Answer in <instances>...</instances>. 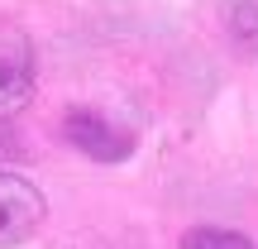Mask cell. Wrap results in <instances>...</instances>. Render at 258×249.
I'll list each match as a JSON object with an SVG mask.
<instances>
[{
    "label": "cell",
    "mask_w": 258,
    "mask_h": 249,
    "mask_svg": "<svg viewBox=\"0 0 258 249\" xmlns=\"http://www.w3.org/2000/svg\"><path fill=\"white\" fill-rule=\"evenodd\" d=\"M38 86V58H34V38L15 24L0 19V120L19 115L34 101Z\"/></svg>",
    "instance_id": "obj_1"
},
{
    "label": "cell",
    "mask_w": 258,
    "mask_h": 249,
    "mask_svg": "<svg viewBox=\"0 0 258 249\" xmlns=\"http://www.w3.org/2000/svg\"><path fill=\"white\" fill-rule=\"evenodd\" d=\"M62 139L72 148H82L86 158H96V163H120V158H129V148H134V134L124 125H115L110 115L91 111V106L62 111Z\"/></svg>",
    "instance_id": "obj_2"
},
{
    "label": "cell",
    "mask_w": 258,
    "mask_h": 249,
    "mask_svg": "<svg viewBox=\"0 0 258 249\" xmlns=\"http://www.w3.org/2000/svg\"><path fill=\"white\" fill-rule=\"evenodd\" d=\"M48 216V202L29 177L19 173H0V249L5 244H19L43 225Z\"/></svg>",
    "instance_id": "obj_3"
},
{
    "label": "cell",
    "mask_w": 258,
    "mask_h": 249,
    "mask_svg": "<svg viewBox=\"0 0 258 249\" xmlns=\"http://www.w3.org/2000/svg\"><path fill=\"white\" fill-rule=\"evenodd\" d=\"M225 34L239 53H258V0H225Z\"/></svg>",
    "instance_id": "obj_4"
},
{
    "label": "cell",
    "mask_w": 258,
    "mask_h": 249,
    "mask_svg": "<svg viewBox=\"0 0 258 249\" xmlns=\"http://www.w3.org/2000/svg\"><path fill=\"white\" fill-rule=\"evenodd\" d=\"M182 249H253V240L239 230H225V225H196L182 235Z\"/></svg>",
    "instance_id": "obj_5"
},
{
    "label": "cell",
    "mask_w": 258,
    "mask_h": 249,
    "mask_svg": "<svg viewBox=\"0 0 258 249\" xmlns=\"http://www.w3.org/2000/svg\"><path fill=\"white\" fill-rule=\"evenodd\" d=\"M15 154H19V144H15V139H10V129L0 125V158H15Z\"/></svg>",
    "instance_id": "obj_6"
}]
</instances>
